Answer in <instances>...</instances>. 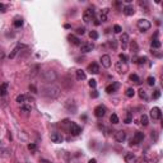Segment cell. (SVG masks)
Masks as SVG:
<instances>
[{
    "instance_id": "obj_35",
    "label": "cell",
    "mask_w": 163,
    "mask_h": 163,
    "mask_svg": "<svg viewBox=\"0 0 163 163\" xmlns=\"http://www.w3.org/2000/svg\"><path fill=\"white\" fill-rule=\"evenodd\" d=\"M161 47V42L158 40H153L152 41V50L153 49H159Z\"/></svg>"
},
{
    "instance_id": "obj_25",
    "label": "cell",
    "mask_w": 163,
    "mask_h": 163,
    "mask_svg": "<svg viewBox=\"0 0 163 163\" xmlns=\"http://www.w3.org/2000/svg\"><path fill=\"white\" fill-rule=\"evenodd\" d=\"M8 93V83H3L0 85V96H6Z\"/></svg>"
},
{
    "instance_id": "obj_16",
    "label": "cell",
    "mask_w": 163,
    "mask_h": 163,
    "mask_svg": "<svg viewBox=\"0 0 163 163\" xmlns=\"http://www.w3.org/2000/svg\"><path fill=\"white\" fill-rule=\"evenodd\" d=\"M124 159H125L126 163H137L138 162V157L135 156L134 153H126Z\"/></svg>"
},
{
    "instance_id": "obj_51",
    "label": "cell",
    "mask_w": 163,
    "mask_h": 163,
    "mask_svg": "<svg viewBox=\"0 0 163 163\" xmlns=\"http://www.w3.org/2000/svg\"><path fill=\"white\" fill-rule=\"evenodd\" d=\"M89 163H97V161L96 159H91V161H89Z\"/></svg>"
},
{
    "instance_id": "obj_2",
    "label": "cell",
    "mask_w": 163,
    "mask_h": 163,
    "mask_svg": "<svg viewBox=\"0 0 163 163\" xmlns=\"http://www.w3.org/2000/svg\"><path fill=\"white\" fill-rule=\"evenodd\" d=\"M143 159H144L147 163H157L158 161H159V156H158V153H156V152L148 150V152L144 153Z\"/></svg>"
},
{
    "instance_id": "obj_4",
    "label": "cell",
    "mask_w": 163,
    "mask_h": 163,
    "mask_svg": "<svg viewBox=\"0 0 163 163\" xmlns=\"http://www.w3.org/2000/svg\"><path fill=\"white\" fill-rule=\"evenodd\" d=\"M137 27L139 28L140 32H147V31L150 29L152 24H150V22L148 21V19H139V21L137 22Z\"/></svg>"
},
{
    "instance_id": "obj_37",
    "label": "cell",
    "mask_w": 163,
    "mask_h": 163,
    "mask_svg": "<svg viewBox=\"0 0 163 163\" xmlns=\"http://www.w3.org/2000/svg\"><path fill=\"white\" fill-rule=\"evenodd\" d=\"M147 83H148V85H150V87H153V85L156 84V79H154V76H149V78L147 79Z\"/></svg>"
},
{
    "instance_id": "obj_44",
    "label": "cell",
    "mask_w": 163,
    "mask_h": 163,
    "mask_svg": "<svg viewBox=\"0 0 163 163\" xmlns=\"http://www.w3.org/2000/svg\"><path fill=\"white\" fill-rule=\"evenodd\" d=\"M84 33H85V28H83V27H79L76 29V34H84Z\"/></svg>"
},
{
    "instance_id": "obj_5",
    "label": "cell",
    "mask_w": 163,
    "mask_h": 163,
    "mask_svg": "<svg viewBox=\"0 0 163 163\" xmlns=\"http://www.w3.org/2000/svg\"><path fill=\"white\" fill-rule=\"evenodd\" d=\"M115 70L119 74H126L129 71V65H127V63H124V61H117L115 65Z\"/></svg>"
},
{
    "instance_id": "obj_13",
    "label": "cell",
    "mask_w": 163,
    "mask_h": 163,
    "mask_svg": "<svg viewBox=\"0 0 163 163\" xmlns=\"http://www.w3.org/2000/svg\"><path fill=\"white\" fill-rule=\"evenodd\" d=\"M50 138H51V142L56 143V144H60V143H63V140H64L63 135H61L60 133H52L51 135H50Z\"/></svg>"
},
{
    "instance_id": "obj_39",
    "label": "cell",
    "mask_w": 163,
    "mask_h": 163,
    "mask_svg": "<svg viewBox=\"0 0 163 163\" xmlns=\"http://www.w3.org/2000/svg\"><path fill=\"white\" fill-rule=\"evenodd\" d=\"M88 84H89V87H91V88H93V89H94V88L97 87V82H96L94 79H91V80L88 82Z\"/></svg>"
},
{
    "instance_id": "obj_32",
    "label": "cell",
    "mask_w": 163,
    "mask_h": 163,
    "mask_svg": "<svg viewBox=\"0 0 163 163\" xmlns=\"http://www.w3.org/2000/svg\"><path fill=\"white\" fill-rule=\"evenodd\" d=\"M125 94H126V97H130V98H131V97L135 96V91H134L133 88H127L126 92H125Z\"/></svg>"
},
{
    "instance_id": "obj_3",
    "label": "cell",
    "mask_w": 163,
    "mask_h": 163,
    "mask_svg": "<svg viewBox=\"0 0 163 163\" xmlns=\"http://www.w3.org/2000/svg\"><path fill=\"white\" fill-rule=\"evenodd\" d=\"M96 17V11L93 8H87V9L84 10V13H83V21L85 23H91L93 19H94Z\"/></svg>"
},
{
    "instance_id": "obj_24",
    "label": "cell",
    "mask_w": 163,
    "mask_h": 163,
    "mask_svg": "<svg viewBox=\"0 0 163 163\" xmlns=\"http://www.w3.org/2000/svg\"><path fill=\"white\" fill-rule=\"evenodd\" d=\"M75 74H76V79L78 80H84L85 79V73L82 70V69H78V70L75 71Z\"/></svg>"
},
{
    "instance_id": "obj_33",
    "label": "cell",
    "mask_w": 163,
    "mask_h": 163,
    "mask_svg": "<svg viewBox=\"0 0 163 163\" xmlns=\"http://www.w3.org/2000/svg\"><path fill=\"white\" fill-rule=\"evenodd\" d=\"M13 24H14V27H15V28H19V27H22V24H23V21H22V18H17V19H15V21H14V23H13Z\"/></svg>"
},
{
    "instance_id": "obj_17",
    "label": "cell",
    "mask_w": 163,
    "mask_h": 163,
    "mask_svg": "<svg viewBox=\"0 0 163 163\" xmlns=\"http://www.w3.org/2000/svg\"><path fill=\"white\" fill-rule=\"evenodd\" d=\"M88 71L91 73V74H98V73H99V66H98V64L92 63L91 65H88Z\"/></svg>"
},
{
    "instance_id": "obj_28",
    "label": "cell",
    "mask_w": 163,
    "mask_h": 163,
    "mask_svg": "<svg viewBox=\"0 0 163 163\" xmlns=\"http://www.w3.org/2000/svg\"><path fill=\"white\" fill-rule=\"evenodd\" d=\"M130 80H131V82H134L135 84H140V83H142L140 78H139V76H138L137 74H131V75H130Z\"/></svg>"
},
{
    "instance_id": "obj_15",
    "label": "cell",
    "mask_w": 163,
    "mask_h": 163,
    "mask_svg": "<svg viewBox=\"0 0 163 163\" xmlns=\"http://www.w3.org/2000/svg\"><path fill=\"white\" fill-rule=\"evenodd\" d=\"M120 41H121V45H122V49L125 50L127 49V45H129V41H130V37L127 33H122L121 37H120Z\"/></svg>"
},
{
    "instance_id": "obj_9",
    "label": "cell",
    "mask_w": 163,
    "mask_h": 163,
    "mask_svg": "<svg viewBox=\"0 0 163 163\" xmlns=\"http://www.w3.org/2000/svg\"><path fill=\"white\" fill-rule=\"evenodd\" d=\"M93 49H94V45H93V42H84V44L80 46L82 54H87L89 51H92Z\"/></svg>"
},
{
    "instance_id": "obj_34",
    "label": "cell",
    "mask_w": 163,
    "mask_h": 163,
    "mask_svg": "<svg viewBox=\"0 0 163 163\" xmlns=\"http://www.w3.org/2000/svg\"><path fill=\"white\" fill-rule=\"evenodd\" d=\"M110 121H111L112 124H119V116L116 115V114H112L111 117H110Z\"/></svg>"
},
{
    "instance_id": "obj_6",
    "label": "cell",
    "mask_w": 163,
    "mask_h": 163,
    "mask_svg": "<svg viewBox=\"0 0 163 163\" xmlns=\"http://www.w3.org/2000/svg\"><path fill=\"white\" fill-rule=\"evenodd\" d=\"M42 76H44V80L45 82H47V83H51V82H55L56 80L57 74L54 70H47V71H44Z\"/></svg>"
},
{
    "instance_id": "obj_42",
    "label": "cell",
    "mask_w": 163,
    "mask_h": 163,
    "mask_svg": "<svg viewBox=\"0 0 163 163\" xmlns=\"http://www.w3.org/2000/svg\"><path fill=\"white\" fill-rule=\"evenodd\" d=\"M28 149L31 150V152H34V150L37 149V147H36V144H33V143H31V144H28Z\"/></svg>"
},
{
    "instance_id": "obj_19",
    "label": "cell",
    "mask_w": 163,
    "mask_h": 163,
    "mask_svg": "<svg viewBox=\"0 0 163 163\" xmlns=\"http://www.w3.org/2000/svg\"><path fill=\"white\" fill-rule=\"evenodd\" d=\"M122 11H124V14H125V15H133L135 13L133 5H130V4H127V5L124 6L122 8Z\"/></svg>"
},
{
    "instance_id": "obj_36",
    "label": "cell",
    "mask_w": 163,
    "mask_h": 163,
    "mask_svg": "<svg viewBox=\"0 0 163 163\" xmlns=\"http://www.w3.org/2000/svg\"><path fill=\"white\" fill-rule=\"evenodd\" d=\"M159 96H161V91H159V89H156V91L153 92V94H152V98L153 99H158V98H159Z\"/></svg>"
},
{
    "instance_id": "obj_21",
    "label": "cell",
    "mask_w": 163,
    "mask_h": 163,
    "mask_svg": "<svg viewBox=\"0 0 163 163\" xmlns=\"http://www.w3.org/2000/svg\"><path fill=\"white\" fill-rule=\"evenodd\" d=\"M130 50H131V52L134 54V55H137L138 51H139V46L137 44V41H131V44H130Z\"/></svg>"
},
{
    "instance_id": "obj_7",
    "label": "cell",
    "mask_w": 163,
    "mask_h": 163,
    "mask_svg": "<svg viewBox=\"0 0 163 163\" xmlns=\"http://www.w3.org/2000/svg\"><path fill=\"white\" fill-rule=\"evenodd\" d=\"M143 140H144V133H142V131H137V133L134 134L133 139H131V145H137L139 144V143H142Z\"/></svg>"
},
{
    "instance_id": "obj_38",
    "label": "cell",
    "mask_w": 163,
    "mask_h": 163,
    "mask_svg": "<svg viewBox=\"0 0 163 163\" xmlns=\"http://www.w3.org/2000/svg\"><path fill=\"white\" fill-rule=\"evenodd\" d=\"M89 37H91L92 40H97V38H98V33H97L96 31H91V32H89Z\"/></svg>"
},
{
    "instance_id": "obj_41",
    "label": "cell",
    "mask_w": 163,
    "mask_h": 163,
    "mask_svg": "<svg viewBox=\"0 0 163 163\" xmlns=\"http://www.w3.org/2000/svg\"><path fill=\"white\" fill-rule=\"evenodd\" d=\"M121 31H122V28H121V27H120L119 24L114 26V32H115V33H120V32H121Z\"/></svg>"
},
{
    "instance_id": "obj_10",
    "label": "cell",
    "mask_w": 163,
    "mask_h": 163,
    "mask_svg": "<svg viewBox=\"0 0 163 163\" xmlns=\"http://www.w3.org/2000/svg\"><path fill=\"white\" fill-rule=\"evenodd\" d=\"M150 117L153 120H159L162 117V112H161V108L159 107H153L150 110Z\"/></svg>"
},
{
    "instance_id": "obj_50",
    "label": "cell",
    "mask_w": 163,
    "mask_h": 163,
    "mask_svg": "<svg viewBox=\"0 0 163 163\" xmlns=\"http://www.w3.org/2000/svg\"><path fill=\"white\" fill-rule=\"evenodd\" d=\"M130 121H131V117H130V115H129V116H127V117H126V120H125V122H126V124H129Z\"/></svg>"
},
{
    "instance_id": "obj_49",
    "label": "cell",
    "mask_w": 163,
    "mask_h": 163,
    "mask_svg": "<svg viewBox=\"0 0 163 163\" xmlns=\"http://www.w3.org/2000/svg\"><path fill=\"white\" fill-rule=\"evenodd\" d=\"M154 138V140H157V131H152V139Z\"/></svg>"
},
{
    "instance_id": "obj_11",
    "label": "cell",
    "mask_w": 163,
    "mask_h": 163,
    "mask_svg": "<svg viewBox=\"0 0 163 163\" xmlns=\"http://www.w3.org/2000/svg\"><path fill=\"white\" fill-rule=\"evenodd\" d=\"M104 115H106V107L104 106L99 104V106H97L94 108V116L96 117H103Z\"/></svg>"
},
{
    "instance_id": "obj_1",
    "label": "cell",
    "mask_w": 163,
    "mask_h": 163,
    "mask_svg": "<svg viewBox=\"0 0 163 163\" xmlns=\"http://www.w3.org/2000/svg\"><path fill=\"white\" fill-rule=\"evenodd\" d=\"M60 88L57 85H54V84H49V85H45V87L41 88V94L46 97V98H50V99H55L60 96Z\"/></svg>"
},
{
    "instance_id": "obj_52",
    "label": "cell",
    "mask_w": 163,
    "mask_h": 163,
    "mask_svg": "<svg viewBox=\"0 0 163 163\" xmlns=\"http://www.w3.org/2000/svg\"><path fill=\"white\" fill-rule=\"evenodd\" d=\"M41 163H50V162H47V161H41Z\"/></svg>"
},
{
    "instance_id": "obj_43",
    "label": "cell",
    "mask_w": 163,
    "mask_h": 163,
    "mask_svg": "<svg viewBox=\"0 0 163 163\" xmlns=\"http://www.w3.org/2000/svg\"><path fill=\"white\" fill-rule=\"evenodd\" d=\"M119 57H120V60H121V61H124V63H126V60H127V56L125 55V54H120V55H119Z\"/></svg>"
},
{
    "instance_id": "obj_20",
    "label": "cell",
    "mask_w": 163,
    "mask_h": 163,
    "mask_svg": "<svg viewBox=\"0 0 163 163\" xmlns=\"http://www.w3.org/2000/svg\"><path fill=\"white\" fill-rule=\"evenodd\" d=\"M68 40H69V42H70V44L75 45V46H79V45H80V40H79L78 37H75L74 34H69V36H68Z\"/></svg>"
},
{
    "instance_id": "obj_48",
    "label": "cell",
    "mask_w": 163,
    "mask_h": 163,
    "mask_svg": "<svg viewBox=\"0 0 163 163\" xmlns=\"http://www.w3.org/2000/svg\"><path fill=\"white\" fill-rule=\"evenodd\" d=\"M152 54H154V55H156L157 57H161V56H162L159 52H157V51H156V50H152Z\"/></svg>"
},
{
    "instance_id": "obj_47",
    "label": "cell",
    "mask_w": 163,
    "mask_h": 163,
    "mask_svg": "<svg viewBox=\"0 0 163 163\" xmlns=\"http://www.w3.org/2000/svg\"><path fill=\"white\" fill-rule=\"evenodd\" d=\"M91 97H93V98H97V97H98V92H97V91H92L91 92Z\"/></svg>"
},
{
    "instance_id": "obj_46",
    "label": "cell",
    "mask_w": 163,
    "mask_h": 163,
    "mask_svg": "<svg viewBox=\"0 0 163 163\" xmlns=\"http://www.w3.org/2000/svg\"><path fill=\"white\" fill-rule=\"evenodd\" d=\"M108 11H110V9H108V8H103V9L101 10V14H104V15H107V14H108Z\"/></svg>"
},
{
    "instance_id": "obj_30",
    "label": "cell",
    "mask_w": 163,
    "mask_h": 163,
    "mask_svg": "<svg viewBox=\"0 0 163 163\" xmlns=\"http://www.w3.org/2000/svg\"><path fill=\"white\" fill-rule=\"evenodd\" d=\"M140 124H142V125L143 126H147V125H148V116H147V115H143L142 116V117H140Z\"/></svg>"
},
{
    "instance_id": "obj_18",
    "label": "cell",
    "mask_w": 163,
    "mask_h": 163,
    "mask_svg": "<svg viewBox=\"0 0 163 163\" xmlns=\"http://www.w3.org/2000/svg\"><path fill=\"white\" fill-rule=\"evenodd\" d=\"M119 87H120V84L117 83V82H115V83L107 85V87H106V92L107 93H115L119 89Z\"/></svg>"
},
{
    "instance_id": "obj_45",
    "label": "cell",
    "mask_w": 163,
    "mask_h": 163,
    "mask_svg": "<svg viewBox=\"0 0 163 163\" xmlns=\"http://www.w3.org/2000/svg\"><path fill=\"white\" fill-rule=\"evenodd\" d=\"M5 57V52H4V49L0 46V60H3Z\"/></svg>"
},
{
    "instance_id": "obj_8",
    "label": "cell",
    "mask_w": 163,
    "mask_h": 163,
    "mask_svg": "<svg viewBox=\"0 0 163 163\" xmlns=\"http://www.w3.org/2000/svg\"><path fill=\"white\" fill-rule=\"evenodd\" d=\"M69 130H70L71 135H79L82 133V127L79 125H76L75 122H70V125H69Z\"/></svg>"
},
{
    "instance_id": "obj_22",
    "label": "cell",
    "mask_w": 163,
    "mask_h": 163,
    "mask_svg": "<svg viewBox=\"0 0 163 163\" xmlns=\"http://www.w3.org/2000/svg\"><path fill=\"white\" fill-rule=\"evenodd\" d=\"M139 97H140L142 99H144V101H148V99H149V97H148V92H147L145 89H143V88L139 89Z\"/></svg>"
},
{
    "instance_id": "obj_40",
    "label": "cell",
    "mask_w": 163,
    "mask_h": 163,
    "mask_svg": "<svg viewBox=\"0 0 163 163\" xmlns=\"http://www.w3.org/2000/svg\"><path fill=\"white\" fill-rule=\"evenodd\" d=\"M6 9H8V5H5V4H1V3H0V11H1V13H5Z\"/></svg>"
},
{
    "instance_id": "obj_31",
    "label": "cell",
    "mask_w": 163,
    "mask_h": 163,
    "mask_svg": "<svg viewBox=\"0 0 163 163\" xmlns=\"http://www.w3.org/2000/svg\"><path fill=\"white\" fill-rule=\"evenodd\" d=\"M22 47H23V45H18L17 47H15V49L13 50V52H11L10 55H9V57H10V59H13V57L15 56V54H17V52H18V51H19V50H21Z\"/></svg>"
},
{
    "instance_id": "obj_27",
    "label": "cell",
    "mask_w": 163,
    "mask_h": 163,
    "mask_svg": "<svg viewBox=\"0 0 163 163\" xmlns=\"http://www.w3.org/2000/svg\"><path fill=\"white\" fill-rule=\"evenodd\" d=\"M21 110L23 112H31L32 107H31V104H28V103H23V104H21Z\"/></svg>"
},
{
    "instance_id": "obj_29",
    "label": "cell",
    "mask_w": 163,
    "mask_h": 163,
    "mask_svg": "<svg viewBox=\"0 0 163 163\" xmlns=\"http://www.w3.org/2000/svg\"><path fill=\"white\" fill-rule=\"evenodd\" d=\"M139 6H140V8H143V9H144V11H145V13H148V11H149V6H148V3H147V1H144V0H143V1H139Z\"/></svg>"
},
{
    "instance_id": "obj_14",
    "label": "cell",
    "mask_w": 163,
    "mask_h": 163,
    "mask_svg": "<svg viewBox=\"0 0 163 163\" xmlns=\"http://www.w3.org/2000/svg\"><path fill=\"white\" fill-rule=\"evenodd\" d=\"M101 64L103 68H110L111 66V57L110 55H102L101 56Z\"/></svg>"
},
{
    "instance_id": "obj_23",
    "label": "cell",
    "mask_w": 163,
    "mask_h": 163,
    "mask_svg": "<svg viewBox=\"0 0 163 163\" xmlns=\"http://www.w3.org/2000/svg\"><path fill=\"white\" fill-rule=\"evenodd\" d=\"M27 101H28V97H27L26 94H19V96L17 97V102L21 103V104L27 103Z\"/></svg>"
},
{
    "instance_id": "obj_12",
    "label": "cell",
    "mask_w": 163,
    "mask_h": 163,
    "mask_svg": "<svg viewBox=\"0 0 163 163\" xmlns=\"http://www.w3.org/2000/svg\"><path fill=\"white\" fill-rule=\"evenodd\" d=\"M115 139L117 140L119 143H124L126 139V133L124 130H119V131H115Z\"/></svg>"
},
{
    "instance_id": "obj_26",
    "label": "cell",
    "mask_w": 163,
    "mask_h": 163,
    "mask_svg": "<svg viewBox=\"0 0 163 163\" xmlns=\"http://www.w3.org/2000/svg\"><path fill=\"white\" fill-rule=\"evenodd\" d=\"M107 46H108L110 49H112V50H116V49H117V41L112 38V40L107 41Z\"/></svg>"
}]
</instances>
